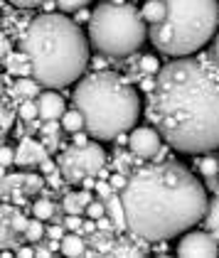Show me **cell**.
Returning <instances> with one entry per match:
<instances>
[{
  "instance_id": "6da1fadb",
  "label": "cell",
  "mask_w": 219,
  "mask_h": 258,
  "mask_svg": "<svg viewBox=\"0 0 219 258\" xmlns=\"http://www.w3.org/2000/svg\"><path fill=\"white\" fill-rule=\"evenodd\" d=\"M148 118L162 140L187 155L219 148V64L212 54L175 57L160 67L148 96Z\"/></svg>"
},
{
  "instance_id": "7a4b0ae2",
  "label": "cell",
  "mask_w": 219,
  "mask_h": 258,
  "mask_svg": "<svg viewBox=\"0 0 219 258\" xmlns=\"http://www.w3.org/2000/svg\"><path fill=\"white\" fill-rule=\"evenodd\" d=\"M119 195L128 231L150 243L190 231L204 219L209 204L204 184L178 160H153L133 167Z\"/></svg>"
},
{
  "instance_id": "3957f363",
  "label": "cell",
  "mask_w": 219,
  "mask_h": 258,
  "mask_svg": "<svg viewBox=\"0 0 219 258\" xmlns=\"http://www.w3.org/2000/svg\"><path fill=\"white\" fill-rule=\"evenodd\" d=\"M20 52L30 59L32 77L44 89H64L81 79L89 64V40L79 22L62 13H44L27 22Z\"/></svg>"
},
{
  "instance_id": "277c9868",
  "label": "cell",
  "mask_w": 219,
  "mask_h": 258,
  "mask_svg": "<svg viewBox=\"0 0 219 258\" xmlns=\"http://www.w3.org/2000/svg\"><path fill=\"white\" fill-rule=\"evenodd\" d=\"M74 108H79L86 133L99 140H114L133 131L140 116L138 91L114 72H91L74 86Z\"/></svg>"
},
{
  "instance_id": "5b68a950",
  "label": "cell",
  "mask_w": 219,
  "mask_h": 258,
  "mask_svg": "<svg viewBox=\"0 0 219 258\" xmlns=\"http://www.w3.org/2000/svg\"><path fill=\"white\" fill-rule=\"evenodd\" d=\"M165 20L148 30V40L160 54L192 57L217 35V0H165Z\"/></svg>"
},
{
  "instance_id": "8992f818",
  "label": "cell",
  "mask_w": 219,
  "mask_h": 258,
  "mask_svg": "<svg viewBox=\"0 0 219 258\" xmlns=\"http://www.w3.org/2000/svg\"><path fill=\"white\" fill-rule=\"evenodd\" d=\"M148 40V22L131 3H101L89 20V42L103 57H128Z\"/></svg>"
},
{
  "instance_id": "52a82bcc",
  "label": "cell",
  "mask_w": 219,
  "mask_h": 258,
  "mask_svg": "<svg viewBox=\"0 0 219 258\" xmlns=\"http://www.w3.org/2000/svg\"><path fill=\"white\" fill-rule=\"evenodd\" d=\"M62 179L69 184H81L86 177H96L106 167V153L99 143L89 140L86 145H69L57 160Z\"/></svg>"
},
{
  "instance_id": "ba28073f",
  "label": "cell",
  "mask_w": 219,
  "mask_h": 258,
  "mask_svg": "<svg viewBox=\"0 0 219 258\" xmlns=\"http://www.w3.org/2000/svg\"><path fill=\"white\" fill-rule=\"evenodd\" d=\"M175 251L178 256H217L219 241L212 231H185Z\"/></svg>"
},
{
  "instance_id": "9c48e42d",
  "label": "cell",
  "mask_w": 219,
  "mask_h": 258,
  "mask_svg": "<svg viewBox=\"0 0 219 258\" xmlns=\"http://www.w3.org/2000/svg\"><path fill=\"white\" fill-rule=\"evenodd\" d=\"M128 148L133 150V155L140 160H150L160 155V148H162V136L158 133V128H133L131 131V140H128Z\"/></svg>"
},
{
  "instance_id": "30bf717a",
  "label": "cell",
  "mask_w": 219,
  "mask_h": 258,
  "mask_svg": "<svg viewBox=\"0 0 219 258\" xmlns=\"http://www.w3.org/2000/svg\"><path fill=\"white\" fill-rule=\"evenodd\" d=\"M47 158H49V150L44 148V143L30 138V136L22 138L18 150H15V165H20V167H35Z\"/></svg>"
},
{
  "instance_id": "8fae6325",
  "label": "cell",
  "mask_w": 219,
  "mask_h": 258,
  "mask_svg": "<svg viewBox=\"0 0 219 258\" xmlns=\"http://www.w3.org/2000/svg\"><path fill=\"white\" fill-rule=\"evenodd\" d=\"M148 243H150V241L140 238L138 234H133V231H123V234L116 236L108 256H145V253L150 251Z\"/></svg>"
},
{
  "instance_id": "7c38bea8",
  "label": "cell",
  "mask_w": 219,
  "mask_h": 258,
  "mask_svg": "<svg viewBox=\"0 0 219 258\" xmlns=\"http://www.w3.org/2000/svg\"><path fill=\"white\" fill-rule=\"evenodd\" d=\"M37 108H40V120H60L64 113H67V106H64V99L54 91H47V94H40L37 99Z\"/></svg>"
},
{
  "instance_id": "4fadbf2b",
  "label": "cell",
  "mask_w": 219,
  "mask_h": 258,
  "mask_svg": "<svg viewBox=\"0 0 219 258\" xmlns=\"http://www.w3.org/2000/svg\"><path fill=\"white\" fill-rule=\"evenodd\" d=\"M103 204H106V217L114 221L116 231H119V234L128 231V221H126V212H123V202H121L119 192H114L111 197H106L103 199Z\"/></svg>"
},
{
  "instance_id": "5bb4252c",
  "label": "cell",
  "mask_w": 219,
  "mask_h": 258,
  "mask_svg": "<svg viewBox=\"0 0 219 258\" xmlns=\"http://www.w3.org/2000/svg\"><path fill=\"white\" fill-rule=\"evenodd\" d=\"M60 251L64 256H84L86 253V243H84V234L69 231L67 236L60 241Z\"/></svg>"
},
{
  "instance_id": "9a60e30c",
  "label": "cell",
  "mask_w": 219,
  "mask_h": 258,
  "mask_svg": "<svg viewBox=\"0 0 219 258\" xmlns=\"http://www.w3.org/2000/svg\"><path fill=\"white\" fill-rule=\"evenodd\" d=\"M40 86L42 84L35 77H18L13 94L18 99H40Z\"/></svg>"
},
{
  "instance_id": "2e32d148",
  "label": "cell",
  "mask_w": 219,
  "mask_h": 258,
  "mask_svg": "<svg viewBox=\"0 0 219 258\" xmlns=\"http://www.w3.org/2000/svg\"><path fill=\"white\" fill-rule=\"evenodd\" d=\"M165 13H168L165 0H148V3L143 5V10H140L143 20L148 22V25H158L160 20H165Z\"/></svg>"
},
{
  "instance_id": "e0dca14e",
  "label": "cell",
  "mask_w": 219,
  "mask_h": 258,
  "mask_svg": "<svg viewBox=\"0 0 219 258\" xmlns=\"http://www.w3.org/2000/svg\"><path fill=\"white\" fill-rule=\"evenodd\" d=\"M116 231H103V229H96L94 234H91V246H94V251L96 253H103V256H108L111 253V246H114V241H116Z\"/></svg>"
},
{
  "instance_id": "ac0fdd59",
  "label": "cell",
  "mask_w": 219,
  "mask_h": 258,
  "mask_svg": "<svg viewBox=\"0 0 219 258\" xmlns=\"http://www.w3.org/2000/svg\"><path fill=\"white\" fill-rule=\"evenodd\" d=\"M204 226H207V231H212L219 241V195L209 204H207V212H204Z\"/></svg>"
},
{
  "instance_id": "d6986e66",
  "label": "cell",
  "mask_w": 219,
  "mask_h": 258,
  "mask_svg": "<svg viewBox=\"0 0 219 258\" xmlns=\"http://www.w3.org/2000/svg\"><path fill=\"white\" fill-rule=\"evenodd\" d=\"M62 128L69 131V133H79V131H86V123H84V116H81L79 108H72L62 116Z\"/></svg>"
},
{
  "instance_id": "ffe728a7",
  "label": "cell",
  "mask_w": 219,
  "mask_h": 258,
  "mask_svg": "<svg viewBox=\"0 0 219 258\" xmlns=\"http://www.w3.org/2000/svg\"><path fill=\"white\" fill-rule=\"evenodd\" d=\"M32 214L42 221H52V217L57 214V207L49 202V199H37L35 204H32Z\"/></svg>"
},
{
  "instance_id": "44dd1931",
  "label": "cell",
  "mask_w": 219,
  "mask_h": 258,
  "mask_svg": "<svg viewBox=\"0 0 219 258\" xmlns=\"http://www.w3.org/2000/svg\"><path fill=\"white\" fill-rule=\"evenodd\" d=\"M44 234H47V229H44V224H42V219H30V224H27V229H25V234L22 236L27 238L30 243H37V241H42L44 238Z\"/></svg>"
},
{
  "instance_id": "7402d4cb",
  "label": "cell",
  "mask_w": 219,
  "mask_h": 258,
  "mask_svg": "<svg viewBox=\"0 0 219 258\" xmlns=\"http://www.w3.org/2000/svg\"><path fill=\"white\" fill-rule=\"evenodd\" d=\"M62 209H64V214H86V204L81 202L79 197V192L74 195H67L64 197V202H62Z\"/></svg>"
},
{
  "instance_id": "603a6c76",
  "label": "cell",
  "mask_w": 219,
  "mask_h": 258,
  "mask_svg": "<svg viewBox=\"0 0 219 258\" xmlns=\"http://www.w3.org/2000/svg\"><path fill=\"white\" fill-rule=\"evenodd\" d=\"M18 116H20V120H25V123H30V120L40 118V108H37V101L35 99H25L20 103V108H18Z\"/></svg>"
},
{
  "instance_id": "cb8c5ba5",
  "label": "cell",
  "mask_w": 219,
  "mask_h": 258,
  "mask_svg": "<svg viewBox=\"0 0 219 258\" xmlns=\"http://www.w3.org/2000/svg\"><path fill=\"white\" fill-rule=\"evenodd\" d=\"M199 172H202V177H214V175H219L217 155H207V158L199 160Z\"/></svg>"
},
{
  "instance_id": "d4e9b609",
  "label": "cell",
  "mask_w": 219,
  "mask_h": 258,
  "mask_svg": "<svg viewBox=\"0 0 219 258\" xmlns=\"http://www.w3.org/2000/svg\"><path fill=\"white\" fill-rule=\"evenodd\" d=\"M91 0H54V5L60 8L62 13H77L81 8H86Z\"/></svg>"
},
{
  "instance_id": "484cf974",
  "label": "cell",
  "mask_w": 219,
  "mask_h": 258,
  "mask_svg": "<svg viewBox=\"0 0 219 258\" xmlns=\"http://www.w3.org/2000/svg\"><path fill=\"white\" fill-rule=\"evenodd\" d=\"M86 217L89 219H101L106 217V204H103V199H91L89 204H86Z\"/></svg>"
},
{
  "instance_id": "4316f807",
  "label": "cell",
  "mask_w": 219,
  "mask_h": 258,
  "mask_svg": "<svg viewBox=\"0 0 219 258\" xmlns=\"http://www.w3.org/2000/svg\"><path fill=\"white\" fill-rule=\"evenodd\" d=\"M44 182H47V179H42L40 175H25V184H22V189H25V195L40 192L42 187H44Z\"/></svg>"
},
{
  "instance_id": "83f0119b",
  "label": "cell",
  "mask_w": 219,
  "mask_h": 258,
  "mask_svg": "<svg viewBox=\"0 0 219 258\" xmlns=\"http://www.w3.org/2000/svg\"><path fill=\"white\" fill-rule=\"evenodd\" d=\"M138 67H140V74H155V72H160V64H158V59H155L153 54L140 57Z\"/></svg>"
},
{
  "instance_id": "f1b7e54d",
  "label": "cell",
  "mask_w": 219,
  "mask_h": 258,
  "mask_svg": "<svg viewBox=\"0 0 219 258\" xmlns=\"http://www.w3.org/2000/svg\"><path fill=\"white\" fill-rule=\"evenodd\" d=\"M10 224H13V229L18 231V234H25V229H27V224H30V219L22 217L20 209H15V214L10 217Z\"/></svg>"
},
{
  "instance_id": "f546056e",
  "label": "cell",
  "mask_w": 219,
  "mask_h": 258,
  "mask_svg": "<svg viewBox=\"0 0 219 258\" xmlns=\"http://www.w3.org/2000/svg\"><path fill=\"white\" fill-rule=\"evenodd\" d=\"M62 224H64L69 231H77V234H79V231H81V224H84V221H81V214H67Z\"/></svg>"
},
{
  "instance_id": "4dcf8cb0",
  "label": "cell",
  "mask_w": 219,
  "mask_h": 258,
  "mask_svg": "<svg viewBox=\"0 0 219 258\" xmlns=\"http://www.w3.org/2000/svg\"><path fill=\"white\" fill-rule=\"evenodd\" d=\"M13 118H15V113H13L10 106L5 103V106H3V133H5V136H8L10 128H13Z\"/></svg>"
},
{
  "instance_id": "1f68e13d",
  "label": "cell",
  "mask_w": 219,
  "mask_h": 258,
  "mask_svg": "<svg viewBox=\"0 0 219 258\" xmlns=\"http://www.w3.org/2000/svg\"><path fill=\"white\" fill-rule=\"evenodd\" d=\"M126 179H128V175H126V172H119V170H116V172H114V175L108 177V182H111V187H114L116 192H121V189L126 187Z\"/></svg>"
},
{
  "instance_id": "d6a6232c",
  "label": "cell",
  "mask_w": 219,
  "mask_h": 258,
  "mask_svg": "<svg viewBox=\"0 0 219 258\" xmlns=\"http://www.w3.org/2000/svg\"><path fill=\"white\" fill-rule=\"evenodd\" d=\"M60 123L57 120H44V125H42V136H60Z\"/></svg>"
},
{
  "instance_id": "836d02e7",
  "label": "cell",
  "mask_w": 219,
  "mask_h": 258,
  "mask_svg": "<svg viewBox=\"0 0 219 258\" xmlns=\"http://www.w3.org/2000/svg\"><path fill=\"white\" fill-rule=\"evenodd\" d=\"M64 229H67V226H62L60 221H57V224H52V226L47 229V236L54 238V241H62V238H64Z\"/></svg>"
},
{
  "instance_id": "e575fe53",
  "label": "cell",
  "mask_w": 219,
  "mask_h": 258,
  "mask_svg": "<svg viewBox=\"0 0 219 258\" xmlns=\"http://www.w3.org/2000/svg\"><path fill=\"white\" fill-rule=\"evenodd\" d=\"M116 189L111 187V182H96V195H99L101 199H106V197H111Z\"/></svg>"
},
{
  "instance_id": "d590c367",
  "label": "cell",
  "mask_w": 219,
  "mask_h": 258,
  "mask_svg": "<svg viewBox=\"0 0 219 258\" xmlns=\"http://www.w3.org/2000/svg\"><path fill=\"white\" fill-rule=\"evenodd\" d=\"M15 162V150L10 145H3V167H10Z\"/></svg>"
},
{
  "instance_id": "8d00e7d4",
  "label": "cell",
  "mask_w": 219,
  "mask_h": 258,
  "mask_svg": "<svg viewBox=\"0 0 219 258\" xmlns=\"http://www.w3.org/2000/svg\"><path fill=\"white\" fill-rule=\"evenodd\" d=\"M10 3L18 8H37V5H44L47 0H10Z\"/></svg>"
},
{
  "instance_id": "74e56055",
  "label": "cell",
  "mask_w": 219,
  "mask_h": 258,
  "mask_svg": "<svg viewBox=\"0 0 219 258\" xmlns=\"http://www.w3.org/2000/svg\"><path fill=\"white\" fill-rule=\"evenodd\" d=\"M42 143H44V148L52 153V150L60 145V136H42Z\"/></svg>"
},
{
  "instance_id": "f35d334b",
  "label": "cell",
  "mask_w": 219,
  "mask_h": 258,
  "mask_svg": "<svg viewBox=\"0 0 219 258\" xmlns=\"http://www.w3.org/2000/svg\"><path fill=\"white\" fill-rule=\"evenodd\" d=\"M94 231H96V219H86V221L81 224L79 234H84V236H86V234H94Z\"/></svg>"
},
{
  "instance_id": "ab89813d",
  "label": "cell",
  "mask_w": 219,
  "mask_h": 258,
  "mask_svg": "<svg viewBox=\"0 0 219 258\" xmlns=\"http://www.w3.org/2000/svg\"><path fill=\"white\" fill-rule=\"evenodd\" d=\"M40 170H42V172H44V175H49V172H54V170H60V165H54L52 160L47 158V160H44V162H40Z\"/></svg>"
},
{
  "instance_id": "60d3db41",
  "label": "cell",
  "mask_w": 219,
  "mask_h": 258,
  "mask_svg": "<svg viewBox=\"0 0 219 258\" xmlns=\"http://www.w3.org/2000/svg\"><path fill=\"white\" fill-rule=\"evenodd\" d=\"M89 138H91V133H74V138H72V143H74V145H86V143H89Z\"/></svg>"
},
{
  "instance_id": "b9f144b4",
  "label": "cell",
  "mask_w": 219,
  "mask_h": 258,
  "mask_svg": "<svg viewBox=\"0 0 219 258\" xmlns=\"http://www.w3.org/2000/svg\"><path fill=\"white\" fill-rule=\"evenodd\" d=\"M74 15H77V22H89V20H91V13H86L84 8H81V10H77Z\"/></svg>"
},
{
  "instance_id": "7bdbcfd3",
  "label": "cell",
  "mask_w": 219,
  "mask_h": 258,
  "mask_svg": "<svg viewBox=\"0 0 219 258\" xmlns=\"http://www.w3.org/2000/svg\"><path fill=\"white\" fill-rule=\"evenodd\" d=\"M212 59L219 64V32L214 35V44H212Z\"/></svg>"
},
{
  "instance_id": "ee69618b",
  "label": "cell",
  "mask_w": 219,
  "mask_h": 258,
  "mask_svg": "<svg viewBox=\"0 0 219 258\" xmlns=\"http://www.w3.org/2000/svg\"><path fill=\"white\" fill-rule=\"evenodd\" d=\"M3 57H5V59L10 57V40H3ZM5 59H3V61H5Z\"/></svg>"
},
{
  "instance_id": "f6af8a7d",
  "label": "cell",
  "mask_w": 219,
  "mask_h": 258,
  "mask_svg": "<svg viewBox=\"0 0 219 258\" xmlns=\"http://www.w3.org/2000/svg\"><path fill=\"white\" fill-rule=\"evenodd\" d=\"M81 184H84L86 189H91V187L96 189V179H94V177H86V179H84V182H81Z\"/></svg>"
},
{
  "instance_id": "bcb514c9",
  "label": "cell",
  "mask_w": 219,
  "mask_h": 258,
  "mask_svg": "<svg viewBox=\"0 0 219 258\" xmlns=\"http://www.w3.org/2000/svg\"><path fill=\"white\" fill-rule=\"evenodd\" d=\"M18 253H20V256H35V248L25 246V248H18Z\"/></svg>"
}]
</instances>
